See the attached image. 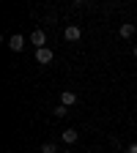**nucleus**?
Returning <instances> with one entry per match:
<instances>
[{
  "mask_svg": "<svg viewBox=\"0 0 137 153\" xmlns=\"http://www.w3.org/2000/svg\"><path fill=\"white\" fill-rule=\"evenodd\" d=\"M66 112H69V107H63V104H58V107L52 109V115H55V118H66Z\"/></svg>",
  "mask_w": 137,
  "mask_h": 153,
  "instance_id": "1a4fd4ad",
  "label": "nucleus"
},
{
  "mask_svg": "<svg viewBox=\"0 0 137 153\" xmlns=\"http://www.w3.org/2000/svg\"><path fill=\"white\" fill-rule=\"evenodd\" d=\"M30 44H33L36 49H44V44H47V33H44L41 27H36V30L30 33Z\"/></svg>",
  "mask_w": 137,
  "mask_h": 153,
  "instance_id": "f257e3e1",
  "label": "nucleus"
},
{
  "mask_svg": "<svg viewBox=\"0 0 137 153\" xmlns=\"http://www.w3.org/2000/svg\"><path fill=\"white\" fill-rule=\"evenodd\" d=\"M63 38H66V41H80V38H82V30L77 27V25H69L63 30Z\"/></svg>",
  "mask_w": 137,
  "mask_h": 153,
  "instance_id": "7ed1b4c3",
  "label": "nucleus"
},
{
  "mask_svg": "<svg viewBox=\"0 0 137 153\" xmlns=\"http://www.w3.org/2000/svg\"><path fill=\"white\" fill-rule=\"evenodd\" d=\"M132 55H134V57H137V44H134V47H132Z\"/></svg>",
  "mask_w": 137,
  "mask_h": 153,
  "instance_id": "9b49d317",
  "label": "nucleus"
},
{
  "mask_svg": "<svg viewBox=\"0 0 137 153\" xmlns=\"http://www.w3.org/2000/svg\"><path fill=\"white\" fill-rule=\"evenodd\" d=\"M118 33H121V38H132V36H134V33H137V27H134V25H132V22H124V25H121V30H118Z\"/></svg>",
  "mask_w": 137,
  "mask_h": 153,
  "instance_id": "0eeeda50",
  "label": "nucleus"
},
{
  "mask_svg": "<svg viewBox=\"0 0 137 153\" xmlns=\"http://www.w3.org/2000/svg\"><path fill=\"white\" fill-rule=\"evenodd\" d=\"M38 153H58V145L55 142H44L41 148H38Z\"/></svg>",
  "mask_w": 137,
  "mask_h": 153,
  "instance_id": "6e6552de",
  "label": "nucleus"
},
{
  "mask_svg": "<svg viewBox=\"0 0 137 153\" xmlns=\"http://www.w3.org/2000/svg\"><path fill=\"white\" fill-rule=\"evenodd\" d=\"M124 153H137V142H129V145H126V150H124Z\"/></svg>",
  "mask_w": 137,
  "mask_h": 153,
  "instance_id": "9d476101",
  "label": "nucleus"
},
{
  "mask_svg": "<svg viewBox=\"0 0 137 153\" xmlns=\"http://www.w3.org/2000/svg\"><path fill=\"white\" fill-rule=\"evenodd\" d=\"M61 104H63V107H74V104H77V93H74V90H63V93H61Z\"/></svg>",
  "mask_w": 137,
  "mask_h": 153,
  "instance_id": "39448f33",
  "label": "nucleus"
},
{
  "mask_svg": "<svg viewBox=\"0 0 137 153\" xmlns=\"http://www.w3.org/2000/svg\"><path fill=\"white\" fill-rule=\"evenodd\" d=\"M8 49H14V52H22V49H25V38L19 36V33H16V36H11V38H8Z\"/></svg>",
  "mask_w": 137,
  "mask_h": 153,
  "instance_id": "20e7f679",
  "label": "nucleus"
},
{
  "mask_svg": "<svg viewBox=\"0 0 137 153\" xmlns=\"http://www.w3.org/2000/svg\"><path fill=\"white\" fill-rule=\"evenodd\" d=\"M52 49L49 47H44V49H36V63H41V66H47V63H52Z\"/></svg>",
  "mask_w": 137,
  "mask_h": 153,
  "instance_id": "f03ea898",
  "label": "nucleus"
},
{
  "mask_svg": "<svg viewBox=\"0 0 137 153\" xmlns=\"http://www.w3.org/2000/svg\"><path fill=\"white\" fill-rule=\"evenodd\" d=\"M61 137H63V142H66V145H74L77 140H80V131H77V128H66Z\"/></svg>",
  "mask_w": 137,
  "mask_h": 153,
  "instance_id": "423d86ee",
  "label": "nucleus"
},
{
  "mask_svg": "<svg viewBox=\"0 0 137 153\" xmlns=\"http://www.w3.org/2000/svg\"><path fill=\"white\" fill-rule=\"evenodd\" d=\"M63 153H74V150H63Z\"/></svg>",
  "mask_w": 137,
  "mask_h": 153,
  "instance_id": "f8f14e48",
  "label": "nucleus"
}]
</instances>
